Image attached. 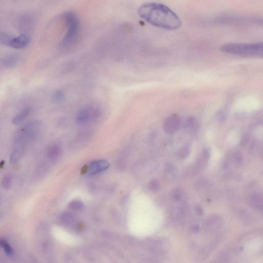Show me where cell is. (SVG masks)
<instances>
[{
  "label": "cell",
  "instance_id": "6da1fadb",
  "mask_svg": "<svg viewBox=\"0 0 263 263\" xmlns=\"http://www.w3.org/2000/svg\"><path fill=\"white\" fill-rule=\"evenodd\" d=\"M138 15L151 25L163 30H175L182 26L178 16L162 4L154 3L144 4L139 8Z\"/></svg>",
  "mask_w": 263,
  "mask_h": 263
},
{
  "label": "cell",
  "instance_id": "7a4b0ae2",
  "mask_svg": "<svg viewBox=\"0 0 263 263\" xmlns=\"http://www.w3.org/2000/svg\"><path fill=\"white\" fill-rule=\"evenodd\" d=\"M221 51L225 53L241 57L262 58L263 56V44L262 42L229 43L221 46Z\"/></svg>",
  "mask_w": 263,
  "mask_h": 263
},
{
  "label": "cell",
  "instance_id": "3957f363",
  "mask_svg": "<svg viewBox=\"0 0 263 263\" xmlns=\"http://www.w3.org/2000/svg\"><path fill=\"white\" fill-rule=\"evenodd\" d=\"M63 18L66 26V32L62 41V45L69 47L78 41L80 35V22L77 15L73 12H68L63 14Z\"/></svg>",
  "mask_w": 263,
  "mask_h": 263
},
{
  "label": "cell",
  "instance_id": "277c9868",
  "mask_svg": "<svg viewBox=\"0 0 263 263\" xmlns=\"http://www.w3.org/2000/svg\"><path fill=\"white\" fill-rule=\"evenodd\" d=\"M40 127V123L37 121H34L18 129L15 137L16 147L25 150L26 145L37 135Z\"/></svg>",
  "mask_w": 263,
  "mask_h": 263
},
{
  "label": "cell",
  "instance_id": "5b68a950",
  "mask_svg": "<svg viewBox=\"0 0 263 263\" xmlns=\"http://www.w3.org/2000/svg\"><path fill=\"white\" fill-rule=\"evenodd\" d=\"M181 124V120L179 116L171 115L164 121L163 129L166 133L173 134L179 130Z\"/></svg>",
  "mask_w": 263,
  "mask_h": 263
},
{
  "label": "cell",
  "instance_id": "8992f818",
  "mask_svg": "<svg viewBox=\"0 0 263 263\" xmlns=\"http://www.w3.org/2000/svg\"><path fill=\"white\" fill-rule=\"evenodd\" d=\"M109 166V163L106 160L95 161L87 166L85 173L87 176H92L106 170Z\"/></svg>",
  "mask_w": 263,
  "mask_h": 263
},
{
  "label": "cell",
  "instance_id": "52a82bcc",
  "mask_svg": "<svg viewBox=\"0 0 263 263\" xmlns=\"http://www.w3.org/2000/svg\"><path fill=\"white\" fill-rule=\"evenodd\" d=\"M31 39L26 34H21L13 38L9 46L15 49H23L30 43Z\"/></svg>",
  "mask_w": 263,
  "mask_h": 263
},
{
  "label": "cell",
  "instance_id": "ba28073f",
  "mask_svg": "<svg viewBox=\"0 0 263 263\" xmlns=\"http://www.w3.org/2000/svg\"><path fill=\"white\" fill-rule=\"evenodd\" d=\"M93 112L88 109H83L80 110L76 114L75 122L78 125H83L87 123L92 117Z\"/></svg>",
  "mask_w": 263,
  "mask_h": 263
},
{
  "label": "cell",
  "instance_id": "9c48e42d",
  "mask_svg": "<svg viewBox=\"0 0 263 263\" xmlns=\"http://www.w3.org/2000/svg\"><path fill=\"white\" fill-rule=\"evenodd\" d=\"M32 109L30 107H26L22 109L13 119V124L15 125H18L24 122L25 120L30 115Z\"/></svg>",
  "mask_w": 263,
  "mask_h": 263
},
{
  "label": "cell",
  "instance_id": "30bf717a",
  "mask_svg": "<svg viewBox=\"0 0 263 263\" xmlns=\"http://www.w3.org/2000/svg\"><path fill=\"white\" fill-rule=\"evenodd\" d=\"M47 153L51 159H56L61 153V148L57 144H52L49 147Z\"/></svg>",
  "mask_w": 263,
  "mask_h": 263
},
{
  "label": "cell",
  "instance_id": "8fae6325",
  "mask_svg": "<svg viewBox=\"0 0 263 263\" xmlns=\"http://www.w3.org/2000/svg\"><path fill=\"white\" fill-rule=\"evenodd\" d=\"M18 61V57L17 55L12 54L7 57L4 61L5 67L7 68H13L15 67Z\"/></svg>",
  "mask_w": 263,
  "mask_h": 263
},
{
  "label": "cell",
  "instance_id": "7c38bea8",
  "mask_svg": "<svg viewBox=\"0 0 263 263\" xmlns=\"http://www.w3.org/2000/svg\"><path fill=\"white\" fill-rule=\"evenodd\" d=\"M14 37V36L8 33L0 32V43L9 46Z\"/></svg>",
  "mask_w": 263,
  "mask_h": 263
},
{
  "label": "cell",
  "instance_id": "4fadbf2b",
  "mask_svg": "<svg viewBox=\"0 0 263 263\" xmlns=\"http://www.w3.org/2000/svg\"><path fill=\"white\" fill-rule=\"evenodd\" d=\"M0 247L3 248L8 255H12L14 250L8 242L4 239H0Z\"/></svg>",
  "mask_w": 263,
  "mask_h": 263
},
{
  "label": "cell",
  "instance_id": "5bb4252c",
  "mask_svg": "<svg viewBox=\"0 0 263 263\" xmlns=\"http://www.w3.org/2000/svg\"><path fill=\"white\" fill-rule=\"evenodd\" d=\"M251 204L254 208H262V198L259 195H255L251 197Z\"/></svg>",
  "mask_w": 263,
  "mask_h": 263
},
{
  "label": "cell",
  "instance_id": "9a60e30c",
  "mask_svg": "<svg viewBox=\"0 0 263 263\" xmlns=\"http://www.w3.org/2000/svg\"><path fill=\"white\" fill-rule=\"evenodd\" d=\"M65 97V93L62 90L55 91L52 97V101L55 103H59L62 102Z\"/></svg>",
  "mask_w": 263,
  "mask_h": 263
},
{
  "label": "cell",
  "instance_id": "2e32d148",
  "mask_svg": "<svg viewBox=\"0 0 263 263\" xmlns=\"http://www.w3.org/2000/svg\"><path fill=\"white\" fill-rule=\"evenodd\" d=\"M220 224V218H219L218 217H213V218H210V220L208 222V227H210V228L217 227V226Z\"/></svg>",
  "mask_w": 263,
  "mask_h": 263
},
{
  "label": "cell",
  "instance_id": "e0dca14e",
  "mask_svg": "<svg viewBox=\"0 0 263 263\" xmlns=\"http://www.w3.org/2000/svg\"><path fill=\"white\" fill-rule=\"evenodd\" d=\"M190 150V147L189 145H185L181 150L180 153V156L181 158H185L187 157Z\"/></svg>",
  "mask_w": 263,
  "mask_h": 263
},
{
  "label": "cell",
  "instance_id": "ac0fdd59",
  "mask_svg": "<svg viewBox=\"0 0 263 263\" xmlns=\"http://www.w3.org/2000/svg\"><path fill=\"white\" fill-rule=\"evenodd\" d=\"M69 207L71 209H73L74 210H80L83 208V204L80 201H75L71 202L69 204Z\"/></svg>",
  "mask_w": 263,
  "mask_h": 263
},
{
  "label": "cell",
  "instance_id": "d6986e66",
  "mask_svg": "<svg viewBox=\"0 0 263 263\" xmlns=\"http://www.w3.org/2000/svg\"><path fill=\"white\" fill-rule=\"evenodd\" d=\"M12 180L10 177L9 176L6 177L4 178L2 182V186L4 189H9L11 185Z\"/></svg>",
  "mask_w": 263,
  "mask_h": 263
},
{
  "label": "cell",
  "instance_id": "ffe728a7",
  "mask_svg": "<svg viewBox=\"0 0 263 263\" xmlns=\"http://www.w3.org/2000/svg\"><path fill=\"white\" fill-rule=\"evenodd\" d=\"M159 184L157 181H153L150 184V188L151 190L156 192L158 190Z\"/></svg>",
  "mask_w": 263,
  "mask_h": 263
},
{
  "label": "cell",
  "instance_id": "44dd1931",
  "mask_svg": "<svg viewBox=\"0 0 263 263\" xmlns=\"http://www.w3.org/2000/svg\"><path fill=\"white\" fill-rule=\"evenodd\" d=\"M182 197V194L179 190H177L175 192L174 194V199L175 200L179 201L181 200Z\"/></svg>",
  "mask_w": 263,
  "mask_h": 263
},
{
  "label": "cell",
  "instance_id": "7402d4cb",
  "mask_svg": "<svg viewBox=\"0 0 263 263\" xmlns=\"http://www.w3.org/2000/svg\"><path fill=\"white\" fill-rule=\"evenodd\" d=\"M196 213L199 216H202L203 214V210L200 206H198L196 207Z\"/></svg>",
  "mask_w": 263,
  "mask_h": 263
},
{
  "label": "cell",
  "instance_id": "603a6c76",
  "mask_svg": "<svg viewBox=\"0 0 263 263\" xmlns=\"http://www.w3.org/2000/svg\"><path fill=\"white\" fill-rule=\"evenodd\" d=\"M192 230L194 232H198L200 230V227L198 225H195L192 227Z\"/></svg>",
  "mask_w": 263,
  "mask_h": 263
}]
</instances>
